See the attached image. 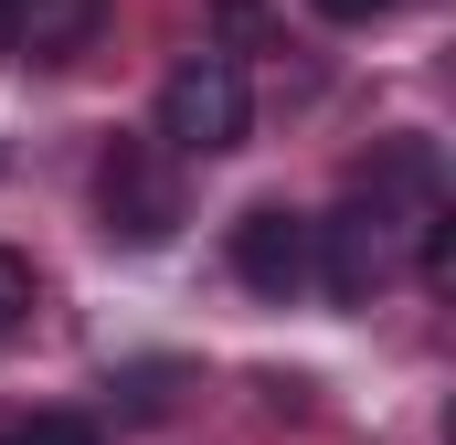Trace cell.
I'll return each instance as SVG.
<instances>
[{
    "mask_svg": "<svg viewBox=\"0 0 456 445\" xmlns=\"http://www.w3.org/2000/svg\"><path fill=\"white\" fill-rule=\"evenodd\" d=\"M319 21H340V32H361V21H382V11H403V0H308Z\"/></svg>",
    "mask_w": 456,
    "mask_h": 445,
    "instance_id": "9",
    "label": "cell"
},
{
    "mask_svg": "<svg viewBox=\"0 0 456 445\" xmlns=\"http://www.w3.org/2000/svg\"><path fill=\"white\" fill-rule=\"evenodd\" d=\"M170 159H233L255 138V85L233 53H181L159 75V127H149Z\"/></svg>",
    "mask_w": 456,
    "mask_h": 445,
    "instance_id": "2",
    "label": "cell"
},
{
    "mask_svg": "<svg viewBox=\"0 0 456 445\" xmlns=\"http://www.w3.org/2000/svg\"><path fill=\"white\" fill-rule=\"evenodd\" d=\"M170 382H181L170 360H127L107 392H117V414H138V425H149V414H170Z\"/></svg>",
    "mask_w": 456,
    "mask_h": 445,
    "instance_id": "6",
    "label": "cell"
},
{
    "mask_svg": "<svg viewBox=\"0 0 456 445\" xmlns=\"http://www.w3.org/2000/svg\"><path fill=\"white\" fill-rule=\"evenodd\" d=\"M96 222L127 255H159L191 222V159H170L159 138H107V159H96Z\"/></svg>",
    "mask_w": 456,
    "mask_h": 445,
    "instance_id": "1",
    "label": "cell"
},
{
    "mask_svg": "<svg viewBox=\"0 0 456 445\" xmlns=\"http://www.w3.org/2000/svg\"><path fill=\"white\" fill-rule=\"evenodd\" d=\"M308 244H319V287H330L340 308H371V297L393 287V265H403V222L371 213L361 191H350L330 222H308Z\"/></svg>",
    "mask_w": 456,
    "mask_h": 445,
    "instance_id": "3",
    "label": "cell"
},
{
    "mask_svg": "<svg viewBox=\"0 0 456 445\" xmlns=\"http://www.w3.org/2000/svg\"><path fill=\"white\" fill-rule=\"evenodd\" d=\"M32 297H43V276H32V255H11L0 244V350L32 329Z\"/></svg>",
    "mask_w": 456,
    "mask_h": 445,
    "instance_id": "7",
    "label": "cell"
},
{
    "mask_svg": "<svg viewBox=\"0 0 456 445\" xmlns=\"http://www.w3.org/2000/svg\"><path fill=\"white\" fill-rule=\"evenodd\" d=\"M11 32H21V0H0V64H11Z\"/></svg>",
    "mask_w": 456,
    "mask_h": 445,
    "instance_id": "10",
    "label": "cell"
},
{
    "mask_svg": "<svg viewBox=\"0 0 456 445\" xmlns=\"http://www.w3.org/2000/svg\"><path fill=\"white\" fill-rule=\"evenodd\" d=\"M0 445H107L86 414H21V425H0Z\"/></svg>",
    "mask_w": 456,
    "mask_h": 445,
    "instance_id": "8",
    "label": "cell"
},
{
    "mask_svg": "<svg viewBox=\"0 0 456 445\" xmlns=\"http://www.w3.org/2000/svg\"><path fill=\"white\" fill-rule=\"evenodd\" d=\"M96 32H107V0H21L11 53H21V64H75Z\"/></svg>",
    "mask_w": 456,
    "mask_h": 445,
    "instance_id": "5",
    "label": "cell"
},
{
    "mask_svg": "<svg viewBox=\"0 0 456 445\" xmlns=\"http://www.w3.org/2000/svg\"><path fill=\"white\" fill-rule=\"evenodd\" d=\"M233 276L255 287V297H297L308 276H319V244H308V213H287V202H255V213H233Z\"/></svg>",
    "mask_w": 456,
    "mask_h": 445,
    "instance_id": "4",
    "label": "cell"
}]
</instances>
